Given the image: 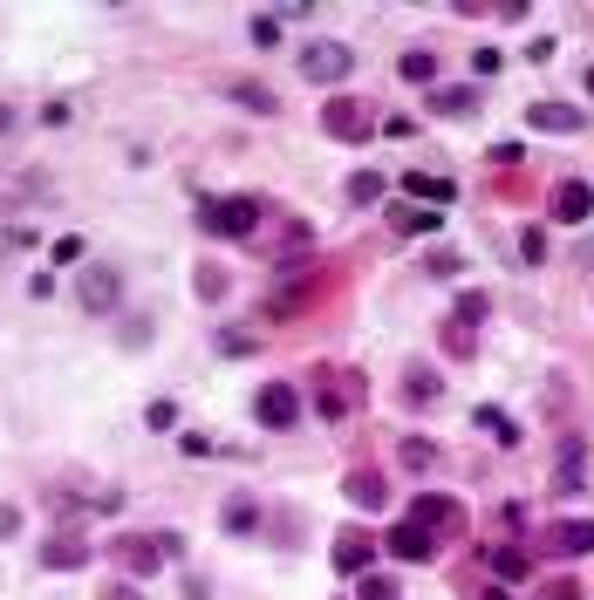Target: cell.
<instances>
[{
  "label": "cell",
  "instance_id": "6da1fadb",
  "mask_svg": "<svg viewBox=\"0 0 594 600\" xmlns=\"http://www.w3.org/2000/svg\"><path fill=\"white\" fill-rule=\"evenodd\" d=\"M267 212H274V205H260L253 191H226V198H205V205H198V232H205V239H253Z\"/></svg>",
  "mask_w": 594,
  "mask_h": 600
},
{
  "label": "cell",
  "instance_id": "7a4b0ae2",
  "mask_svg": "<svg viewBox=\"0 0 594 600\" xmlns=\"http://www.w3.org/2000/svg\"><path fill=\"white\" fill-rule=\"evenodd\" d=\"M110 560L123 566V573H164V566L178 560V532H123V539H110Z\"/></svg>",
  "mask_w": 594,
  "mask_h": 600
},
{
  "label": "cell",
  "instance_id": "3957f363",
  "mask_svg": "<svg viewBox=\"0 0 594 600\" xmlns=\"http://www.w3.org/2000/svg\"><path fill=\"white\" fill-rule=\"evenodd\" d=\"M369 396V382L356 369H315V416L321 423H349Z\"/></svg>",
  "mask_w": 594,
  "mask_h": 600
},
{
  "label": "cell",
  "instance_id": "277c9868",
  "mask_svg": "<svg viewBox=\"0 0 594 600\" xmlns=\"http://www.w3.org/2000/svg\"><path fill=\"white\" fill-rule=\"evenodd\" d=\"M321 137H335V144H369V137H376V110L356 103V96H335V103H321Z\"/></svg>",
  "mask_w": 594,
  "mask_h": 600
},
{
  "label": "cell",
  "instance_id": "5b68a950",
  "mask_svg": "<svg viewBox=\"0 0 594 600\" xmlns=\"http://www.w3.org/2000/svg\"><path fill=\"white\" fill-rule=\"evenodd\" d=\"M437 546H444V539H437L431 525H417V519H403V525H390V532H383V553H390V560H403V566H431Z\"/></svg>",
  "mask_w": 594,
  "mask_h": 600
},
{
  "label": "cell",
  "instance_id": "8992f818",
  "mask_svg": "<svg viewBox=\"0 0 594 600\" xmlns=\"http://www.w3.org/2000/svg\"><path fill=\"white\" fill-rule=\"evenodd\" d=\"M349 69H356V48H342V41H315V48H301V75H308V82H342Z\"/></svg>",
  "mask_w": 594,
  "mask_h": 600
},
{
  "label": "cell",
  "instance_id": "52a82bcc",
  "mask_svg": "<svg viewBox=\"0 0 594 600\" xmlns=\"http://www.w3.org/2000/svg\"><path fill=\"white\" fill-rule=\"evenodd\" d=\"M253 416H260L267 430H294V423H301V396H294V382H267V389L253 396Z\"/></svg>",
  "mask_w": 594,
  "mask_h": 600
},
{
  "label": "cell",
  "instance_id": "ba28073f",
  "mask_svg": "<svg viewBox=\"0 0 594 600\" xmlns=\"http://www.w3.org/2000/svg\"><path fill=\"white\" fill-rule=\"evenodd\" d=\"M554 491H588V437H560V457H554Z\"/></svg>",
  "mask_w": 594,
  "mask_h": 600
},
{
  "label": "cell",
  "instance_id": "9c48e42d",
  "mask_svg": "<svg viewBox=\"0 0 594 600\" xmlns=\"http://www.w3.org/2000/svg\"><path fill=\"white\" fill-rule=\"evenodd\" d=\"M547 212H554L560 225H581L594 212V185H588V178H560L554 198H547Z\"/></svg>",
  "mask_w": 594,
  "mask_h": 600
},
{
  "label": "cell",
  "instance_id": "30bf717a",
  "mask_svg": "<svg viewBox=\"0 0 594 600\" xmlns=\"http://www.w3.org/2000/svg\"><path fill=\"white\" fill-rule=\"evenodd\" d=\"M588 116L574 110V103H526V130H540V137H574Z\"/></svg>",
  "mask_w": 594,
  "mask_h": 600
},
{
  "label": "cell",
  "instance_id": "8fae6325",
  "mask_svg": "<svg viewBox=\"0 0 594 600\" xmlns=\"http://www.w3.org/2000/svg\"><path fill=\"white\" fill-rule=\"evenodd\" d=\"M540 546H547V553H560V560H581V553H594V519H560Z\"/></svg>",
  "mask_w": 594,
  "mask_h": 600
},
{
  "label": "cell",
  "instance_id": "7c38bea8",
  "mask_svg": "<svg viewBox=\"0 0 594 600\" xmlns=\"http://www.w3.org/2000/svg\"><path fill=\"white\" fill-rule=\"evenodd\" d=\"M117 300H123L117 266H89V273H82V307H89V314H110Z\"/></svg>",
  "mask_w": 594,
  "mask_h": 600
},
{
  "label": "cell",
  "instance_id": "4fadbf2b",
  "mask_svg": "<svg viewBox=\"0 0 594 600\" xmlns=\"http://www.w3.org/2000/svg\"><path fill=\"white\" fill-rule=\"evenodd\" d=\"M410 519H417V525H431L437 539H444V532H465V512H458L451 498H437V491H424V498L410 505Z\"/></svg>",
  "mask_w": 594,
  "mask_h": 600
},
{
  "label": "cell",
  "instance_id": "5bb4252c",
  "mask_svg": "<svg viewBox=\"0 0 594 600\" xmlns=\"http://www.w3.org/2000/svg\"><path fill=\"white\" fill-rule=\"evenodd\" d=\"M403 198H410V205H451L458 185H451V178H431V171H403Z\"/></svg>",
  "mask_w": 594,
  "mask_h": 600
},
{
  "label": "cell",
  "instance_id": "9a60e30c",
  "mask_svg": "<svg viewBox=\"0 0 594 600\" xmlns=\"http://www.w3.org/2000/svg\"><path fill=\"white\" fill-rule=\"evenodd\" d=\"M376 566V539L369 532H342L335 539V573H369Z\"/></svg>",
  "mask_w": 594,
  "mask_h": 600
},
{
  "label": "cell",
  "instance_id": "2e32d148",
  "mask_svg": "<svg viewBox=\"0 0 594 600\" xmlns=\"http://www.w3.org/2000/svg\"><path fill=\"white\" fill-rule=\"evenodd\" d=\"M349 505H362V512H383V505H390V485H383L376 471H349Z\"/></svg>",
  "mask_w": 594,
  "mask_h": 600
},
{
  "label": "cell",
  "instance_id": "e0dca14e",
  "mask_svg": "<svg viewBox=\"0 0 594 600\" xmlns=\"http://www.w3.org/2000/svg\"><path fill=\"white\" fill-rule=\"evenodd\" d=\"M41 566L48 573H76V566H89V546L82 539H55V546H41Z\"/></svg>",
  "mask_w": 594,
  "mask_h": 600
},
{
  "label": "cell",
  "instance_id": "ac0fdd59",
  "mask_svg": "<svg viewBox=\"0 0 594 600\" xmlns=\"http://www.w3.org/2000/svg\"><path fill=\"white\" fill-rule=\"evenodd\" d=\"M390 225H396V232H437V225H444V212L410 205V198H403V205H390Z\"/></svg>",
  "mask_w": 594,
  "mask_h": 600
},
{
  "label": "cell",
  "instance_id": "d6986e66",
  "mask_svg": "<svg viewBox=\"0 0 594 600\" xmlns=\"http://www.w3.org/2000/svg\"><path fill=\"white\" fill-rule=\"evenodd\" d=\"M472 423L485 430V437H492V444H506V450L519 444V423H513L506 410H485V403H478V416H472Z\"/></svg>",
  "mask_w": 594,
  "mask_h": 600
},
{
  "label": "cell",
  "instance_id": "ffe728a7",
  "mask_svg": "<svg viewBox=\"0 0 594 600\" xmlns=\"http://www.w3.org/2000/svg\"><path fill=\"white\" fill-rule=\"evenodd\" d=\"M431 110L437 116H472L478 110V89H431Z\"/></svg>",
  "mask_w": 594,
  "mask_h": 600
},
{
  "label": "cell",
  "instance_id": "44dd1931",
  "mask_svg": "<svg viewBox=\"0 0 594 600\" xmlns=\"http://www.w3.org/2000/svg\"><path fill=\"white\" fill-rule=\"evenodd\" d=\"M485 566H492V573H499V580H526V553H519V546H492V553H485Z\"/></svg>",
  "mask_w": 594,
  "mask_h": 600
},
{
  "label": "cell",
  "instance_id": "7402d4cb",
  "mask_svg": "<svg viewBox=\"0 0 594 600\" xmlns=\"http://www.w3.org/2000/svg\"><path fill=\"white\" fill-rule=\"evenodd\" d=\"M396 75H403V82H437V55L431 48H410V55L396 62Z\"/></svg>",
  "mask_w": 594,
  "mask_h": 600
},
{
  "label": "cell",
  "instance_id": "603a6c76",
  "mask_svg": "<svg viewBox=\"0 0 594 600\" xmlns=\"http://www.w3.org/2000/svg\"><path fill=\"white\" fill-rule=\"evenodd\" d=\"M437 396H444V382H437V375H424V369H410V382H403V403H417V410H424V403H437Z\"/></svg>",
  "mask_w": 594,
  "mask_h": 600
},
{
  "label": "cell",
  "instance_id": "cb8c5ba5",
  "mask_svg": "<svg viewBox=\"0 0 594 600\" xmlns=\"http://www.w3.org/2000/svg\"><path fill=\"white\" fill-rule=\"evenodd\" d=\"M485 314H492V300L478 294V287H465V294H458V307H451V321H465V328H478Z\"/></svg>",
  "mask_w": 594,
  "mask_h": 600
},
{
  "label": "cell",
  "instance_id": "d4e9b609",
  "mask_svg": "<svg viewBox=\"0 0 594 600\" xmlns=\"http://www.w3.org/2000/svg\"><path fill=\"white\" fill-rule=\"evenodd\" d=\"M253 525H260V505H253L246 491H239V498H226V532H253Z\"/></svg>",
  "mask_w": 594,
  "mask_h": 600
},
{
  "label": "cell",
  "instance_id": "484cf974",
  "mask_svg": "<svg viewBox=\"0 0 594 600\" xmlns=\"http://www.w3.org/2000/svg\"><path fill=\"white\" fill-rule=\"evenodd\" d=\"M383 171H356V178H349V198H356V205H383Z\"/></svg>",
  "mask_w": 594,
  "mask_h": 600
},
{
  "label": "cell",
  "instance_id": "4316f807",
  "mask_svg": "<svg viewBox=\"0 0 594 600\" xmlns=\"http://www.w3.org/2000/svg\"><path fill=\"white\" fill-rule=\"evenodd\" d=\"M472 348H478V328H465V321H444V355H458V362H465Z\"/></svg>",
  "mask_w": 594,
  "mask_h": 600
},
{
  "label": "cell",
  "instance_id": "83f0119b",
  "mask_svg": "<svg viewBox=\"0 0 594 600\" xmlns=\"http://www.w3.org/2000/svg\"><path fill=\"white\" fill-rule=\"evenodd\" d=\"M212 348H219V355H253V348H260V335H253V328H219V341H212Z\"/></svg>",
  "mask_w": 594,
  "mask_h": 600
},
{
  "label": "cell",
  "instance_id": "f1b7e54d",
  "mask_svg": "<svg viewBox=\"0 0 594 600\" xmlns=\"http://www.w3.org/2000/svg\"><path fill=\"white\" fill-rule=\"evenodd\" d=\"M233 96H239L253 116H274V89H260V82H233Z\"/></svg>",
  "mask_w": 594,
  "mask_h": 600
},
{
  "label": "cell",
  "instance_id": "f546056e",
  "mask_svg": "<svg viewBox=\"0 0 594 600\" xmlns=\"http://www.w3.org/2000/svg\"><path fill=\"white\" fill-rule=\"evenodd\" d=\"M356 600H403V587H396V580H383V573H362Z\"/></svg>",
  "mask_w": 594,
  "mask_h": 600
},
{
  "label": "cell",
  "instance_id": "4dcf8cb0",
  "mask_svg": "<svg viewBox=\"0 0 594 600\" xmlns=\"http://www.w3.org/2000/svg\"><path fill=\"white\" fill-rule=\"evenodd\" d=\"M424 266H431L437 280H458V273H465V260H458L451 246H437V253H431V260H424Z\"/></svg>",
  "mask_w": 594,
  "mask_h": 600
},
{
  "label": "cell",
  "instance_id": "1f68e13d",
  "mask_svg": "<svg viewBox=\"0 0 594 600\" xmlns=\"http://www.w3.org/2000/svg\"><path fill=\"white\" fill-rule=\"evenodd\" d=\"M192 287H198V300H219V294H226V273H219V266H198Z\"/></svg>",
  "mask_w": 594,
  "mask_h": 600
},
{
  "label": "cell",
  "instance_id": "d6a6232c",
  "mask_svg": "<svg viewBox=\"0 0 594 600\" xmlns=\"http://www.w3.org/2000/svg\"><path fill=\"white\" fill-rule=\"evenodd\" d=\"M519 253L540 266V260H547V232H540V225H526V232H519Z\"/></svg>",
  "mask_w": 594,
  "mask_h": 600
},
{
  "label": "cell",
  "instance_id": "836d02e7",
  "mask_svg": "<svg viewBox=\"0 0 594 600\" xmlns=\"http://www.w3.org/2000/svg\"><path fill=\"white\" fill-rule=\"evenodd\" d=\"M437 450L424 444V437H403V464H410V471H424V464H431Z\"/></svg>",
  "mask_w": 594,
  "mask_h": 600
},
{
  "label": "cell",
  "instance_id": "e575fe53",
  "mask_svg": "<svg viewBox=\"0 0 594 600\" xmlns=\"http://www.w3.org/2000/svg\"><path fill=\"white\" fill-rule=\"evenodd\" d=\"M253 41H260V48H274V41H280V21H274V14H253Z\"/></svg>",
  "mask_w": 594,
  "mask_h": 600
},
{
  "label": "cell",
  "instance_id": "d590c367",
  "mask_svg": "<svg viewBox=\"0 0 594 600\" xmlns=\"http://www.w3.org/2000/svg\"><path fill=\"white\" fill-rule=\"evenodd\" d=\"M21 532V505H0V539H14Z\"/></svg>",
  "mask_w": 594,
  "mask_h": 600
},
{
  "label": "cell",
  "instance_id": "8d00e7d4",
  "mask_svg": "<svg viewBox=\"0 0 594 600\" xmlns=\"http://www.w3.org/2000/svg\"><path fill=\"white\" fill-rule=\"evenodd\" d=\"M547 600H581V587H574V580H554V587H547Z\"/></svg>",
  "mask_w": 594,
  "mask_h": 600
},
{
  "label": "cell",
  "instance_id": "74e56055",
  "mask_svg": "<svg viewBox=\"0 0 594 600\" xmlns=\"http://www.w3.org/2000/svg\"><path fill=\"white\" fill-rule=\"evenodd\" d=\"M7 130H14V110H7V103H0V137H7Z\"/></svg>",
  "mask_w": 594,
  "mask_h": 600
},
{
  "label": "cell",
  "instance_id": "f35d334b",
  "mask_svg": "<svg viewBox=\"0 0 594 600\" xmlns=\"http://www.w3.org/2000/svg\"><path fill=\"white\" fill-rule=\"evenodd\" d=\"M478 600H513V594H506V587H485V594H478Z\"/></svg>",
  "mask_w": 594,
  "mask_h": 600
},
{
  "label": "cell",
  "instance_id": "ab89813d",
  "mask_svg": "<svg viewBox=\"0 0 594 600\" xmlns=\"http://www.w3.org/2000/svg\"><path fill=\"white\" fill-rule=\"evenodd\" d=\"M110 600H137V594H130V587H110Z\"/></svg>",
  "mask_w": 594,
  "mask_h": 600
},
{
  "label": "cell",
  "instance_id": "60d3db41",
  "mask_svg": "<svg viewBox=\"0 0 594 600\" xmlns=\"http://www.w3.org/2000/svg\"><path fill=\"white\" fill-rule=\"evenodd\" d=\"M588 96H594V69H588Z\"/></svg>",
  "mask_w": 594,
  "mask_h": 600
}]
</instances>
